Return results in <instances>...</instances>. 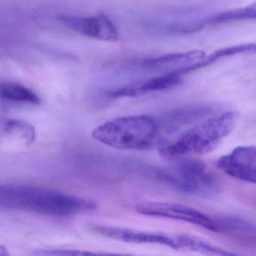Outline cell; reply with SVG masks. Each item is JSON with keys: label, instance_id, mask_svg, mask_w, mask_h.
I'll return each instance as SVG.
<instances>
[{"label": "cell", "instance_id": "30bf717a", "mask_svg": "<svg viewBox=\"0 0 256 256\" xmlns=\"http://www.w3.org/2000/svg\"><path fill=\"white\" fill-rule=\"evenodd\" d=\"M206 58V54L200 50L170 54L158 58H150L143 62V66L152 70L174 68L179 70L194 65Z\"/></svg>", "mask_w": 256, "mask_h": 256}, {"label": "cell", "instance_id": "6da1fadb", "mask_svg": "<svg viewBox=\"0 0 256 256\" xmlns=\"http://www.w3.org/2000/svg\"><path fill=\"white\" fill-rule=\"evenodd\" d=\"M2 209L67 216L94 210V200L38 186L6 184L0 187Z\"/></svg>", "mask_w": 256, "mask_h": 256}, {"label": "cell", "instance_id": "8992f818", "mask_svg": "<svg viewBox=\"0 0 256 256\" xmlns=\"http://www.w3.org/2000/svg\"><path fill=\"white\" fill-rule=\"evenodd\" d=\"M89 229L101 236L122 242L136 244H160L174 250H181L182 234L144 232L98 224H90Z\"/></svg>", "mask_w": 256, "mask_h": 256}, {"label": "cell", "instance_id": "8fae6325", "mask_svg": "<svg viewBox=\"0 0 256 256\" xmlns=\"http://www.w3.org/2000/svg\"><path fill=\"white\" fill-rule=\"evenodd\" d=\"M210 109L206 106H192L180 109L168 115L162 122H160L162 132L176 131L179 128L196 122L210 113Z\"/></svg>", "mask_w": 256, "mask_h": 256}, {"label": "cell", "instance_id": "3957f363", "mask_svg": "<svg viewBox=\"0 0 256 256\" xmlns=\"http://www.w3.org/2000/svg\"><path fill=\"white\" fill-rule=\"evenodd\" d=\"M238 119L236 113L228 112L206 120L174 140H163L158 145L160 152L168 158L208 154L233 131Z\"/></svg>", "mask_w": 256, "mask_h": 256}, {"label": "cell", "instance_id": "5b68a950", "mask_svg": "<svg viewBox=\"0 0 256 256\" xmlns=\"http://www.w3.org/2000/svg\"><path fill=\"white\" fill-rule=\"evenodd\" d=\"M136 211L143 215L179 220L196 224L212 232L220 230L218 222L200 211L182 204L170 202H145L136 205Z\"/></svg>", "mask_w": 256, "mask_h": 256}, {"label": "cell", "instance_id": "9a60e30c", "mask_svg": "<svg viewBox=\"0 0 256 256\" xmlns=\"http://www.w3.org/2000/svg\"><path fill=\"white\" fill-rule=\"evenodd\" d=\"M242 20H256V5L254 2L247 6L220 13L210 19L208 20V24H218Z\"/></svg>", "mask_w": 256, "mask_h": 256}, {"label": "cell", "instance_id": "2e32d148", "mask_svg": "<svg viewBox=\"0 0 256 256\" xmlns=\"http://www.w3.org/2000/svg\"><path fill=\"white\" fill-rule=\"evenodd\" d=\"M96 253L82 250H68V248H54V250H42L36 252L35 254L40 256H86L96 254Z\"/></svg>", "mask_w": 256, "mask_h": 256}, {"label": "cell", "instance_id": "5bb4252c", "mask_svg": "<svg viewBox=\"0 0 256 256\" xmlns=\"http://www.w3.org/2000/svg\"><path fill=\"white\" fill-rule=\"evenodd\" d=\"M1 97L2 100L14 102L38 104L41 102L40 96L32 90L18 83L6 82L1 85Z\"/></svg>", "mask_w": 256, "mask_h": 256}, {"label": "cell", "instance_id": "e0dca14e", "mask_svg": "<svg viewBox=\"0 0 256 256\" xmlns=\"http://www.w3.org/2000/svg\"><path fill=\"white\" fill-rule=\"evenodd\" d=\"M254 4H256V2H254Z\"/></svg>", "mask_w": 256, "mask_h": 256}, {"label": "cell", "instance_id": "9c48e42d", "mask_svg": "<svg viewBox=\"0 0 256 256\" xmlns=\"http://www.w3.org/2000/svg\"><path fill=\"white\" fill-rule=\"evenodd\" d=\"M182 74L176 71H170L162 76L149 80L128 85L110 92L112 98L136 97L151 92L166 90L175 88L182 83Z\"/></svg>", "mask_w": 256, "mask_h": 256}, {"label": "cell", "instance_id": "52a82bcc", "mask_svg": "<svg viewBox=\"0 0 256 256\" xmlns=\"http://www.w3.org/2000/svg\"><path fill=\"white\" fill-rule=\"evenodd\" d=\"M216 166L234 179L256 185V146H238L220 157Z\"/></svg>", "mask_w": 256, "mask_h": 256}, {"label": "cell", "instance_id": "277c9868", "mask_svg": "<svg viewBox=\"0 0 256 256\" xmlns=\"http://www.w3.org/2000/svg\"><path fill=\"white\" fill-rule=\"evenodd\" d=\"M160 173L163 179L188 194L212 196L220 190L216 180L198 160H179L170 169Z\"/></svg>", "mask_w": 256, "mask_h": 256}, {"label": "cell", "instance_id": "7a4b0ae2", "mask_svg": "<svg viewBox=\"0 0 256 256\" xmlns=\"http://www.w3.org/2000/svg\"><path fill=\"white\" fill-rule=\"evenodd\" d=\"M160 122L148 115L120 116L106 121L92 131V137L110 148L144 150L160 145Z\"/></svg>", "mask_w": 256, "mask_h": 256}, {"label": "cell", "instance_id": "7c38bea8", "mask_svg": "<svg viewBox=\"0 0 256 256\" xmlns=\"http://www.w3.org/2000/svg\"><path fill=\"white\" fill-rule=\"evenodd\" d=\"M2 139L5 138L16 144L29 146L36 139L35 128L22 120L10 119L2 122L1 126Z\"/></svg>", "mask_w": 256, "mask_h": 256}, {"label": "cell", "instance_id": "4fadbf2b", "mask_svg": "<svg viewBox=\"0 0 256 256\" xmlns=\"http://www.w3.org/2000/svg\"><path fill=\"white\" fill-rule=\"evenodd\" d=\"M251 52L252 53L256 52V43H250V44L248 43V44H238V46L224 48L216 50L215 52L205 58L203 60L200 61L191 66L178 70V72L180 74L184 76L186 73L196 71L198 68L209 66L210 64H212L222 58L239 54L251 53Z\"/></svg>", "mask_w": 256, "mask_h": 256}, {"label": "cell", "instance_id": "ba28073f", "mask_svg": "<svg viewBox=\"0 0 256 256\" xmlns=\"http://www.w3.org/2000/svg\"><path fill=\"white\" fill-rule=\"evenodd\" d=\"M60 19L67 28L88 38L104 42H116L119 38L116 26L104 14L92 17L64 16Z\"/></svg>", "mask_w": 256, "mask_h": 256}]
</instances>
